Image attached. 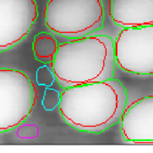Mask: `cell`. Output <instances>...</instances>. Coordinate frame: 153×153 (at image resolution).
Instances as JSON below:
<instances>
[{
  "label": "cell",
  "mask_w": 153,
  "mask_h": 153,
  "mask_svg": "<svg viewBox=\"0 0 153 153\" xmlns=\"http://www.w3.org/2000/svg\"><path fill=\"white\" fill-rule=\"evenodd\" d=\"M55 80L53 72L47 65H42L36 70V82L40 85L51 86Z\"/></svg>",
  "instance_id": "cell-11"
},
{
  "label": "cell",
  "mask_w": 153,
  "mask_h": 153,
  "mask_svg": "<svg viewBox=\"0 0 153 153\" xmlns=\"http://www.w3.org/2000/svg\"><path fill=\"white\" fill-rule=\"evenodd\" d=\"M57 41L48 33H40L35 36L33 52L36 59L44 63H50L58 48Z\"/></svg>",
  "instance_id": "cell-9"
},
{
  "label": "cell",
  "mask_w": 153,
  "mask_h": 153,
  "mask_svg": "<svg viewBox=\"0 0 153 153\" xmlns=\"http://www.w3.org/2000/svg\"><path fill=\"white\" fill-rule=\"evenodd\" d=\"M49 30L69 39L86 36L102 28V0H49L44 10Z\"/></svg>",
  "instance_id": "cell-3"
},
{
  "label": "cell",
  "mask_w": 153,
  "mask_h": 153,
  "mask_svg": "<svg viewBox=\"0 0 153 153\" xmlns=\"http://www.w3.org/2000/svg\"><path fill=\"white\" fill-rule=\"evenodd\" d=\"M37 16L36 0H0V53L25 39Z\"/></svg>",
  "instance_id": "cell-6"
},
{
  "label": "cell",
  "mask_w": 153,
  "mask_h": 153,
  "mask_svg": "<svg viewBox=\"0 0 153 153\" xmlns=\"http://www.w3.org/2000/svg\"><path fill=\"white\" fill-rule=\"evenodd\" d=\"M109 15L122 28L153 25V0H109Z\"/></svg>",
  "instance_id": "cell-8"
},
{
  "label": "cell",
  "mask_w": 153,
  "mask_h": 153,
  "mask_svg": "<svg viewBox=\"0 0 153 153\" xmlns=\"http://www.w3.org/2000/svg\"><path fill=\"white\" fill-rule=\"evenodd\" d=\"M120 121L125 141L153 143V96L134 102L125 108Z\"/></svg>",
  "instance_id": "cell-7"
},
{
  "label": "cell",
  "mask_w": 153,
  "mask_h": 153,
  "mask_svg": "<svg viewBox=\"0 0 153 153\" xmlns=\"http://www.w3.org/2000/svg\"><path fill=\"white\" fill-rule=\"evenodd\" d=\"M36 98L34 84L25 73L0 69V133L24 123L30 116Z\"/></svg>",
  "instance_id": "cell-4"
},
{
  "label": "cell",
  "mask_w": 153,
  "mask_h": 153,
  "mask_svg": "<svg viewBox=\"0 0 153 153\" xmlns=\"http://www.w3.org/2000/svg\"><path fill=\"white\" fill-rule=\"evenodd\" d=\"M128 102L121 81L110 79L64 88L60 96V114L79 131L100 134L120 122Z\"/></svg>",
  "instance_id": "cell-1"
},
{
  "label": "cell",
  "mask_w": 153,
  "mask_h": 153,
  "mask_svg": "<svg viewBox=\"0 0 153 153\" xmlns=\"http://www.w3.org/2000/svg\"><path fill=\"white\" fill-rule=\"evenodd\" d=\"M115 64L114 42L100 35L59 45L51 67L58 83L67 88L114 78Z\"/></svg>",
  "instance_id": "cell-2"
},
{
  "label": "cell",
  "mask_w": 153,
  "mask_h": 153,
  "mask_svg": "<svg viewBox=\"0 0 153 153\" xmlns=\"http://www.w3.org/2000/svg\"><path fill=\"white\" fill-rule=\"evenodd\" d=\"M60 96L61 93H59L58 91L51 88H47L42 101V107L44 108L45 110L52 111L56 108L59 105Z\"/></svg>",
  "instance_id": "cell-10"
},
{
  "label": "cell",
  "mask_w": 153,
  "mask_h": 153,
  "mask_svg": "<svg viewBox=\"0 0 153 153\" xmlns=\"http://www.w3.org/2000/svg\"><path fill=\"white\" fill-rule=\"evenodd\" d=\"M114 54L123 71L153 74V25L123 28L114 42Z\"/></svg>",
  "instance_id": "cell-5"
}]
</instances>
